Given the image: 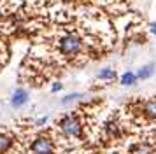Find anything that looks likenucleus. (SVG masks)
<instances>
[{"mask_svg": "<svg viewBox=\"0 0 156 154\" xmlns=\"http://www.w3.org/2000/svg\"><path fill=\"white\" fill-rule=\"evenodd\" d=\"M58 47H60V53L65 56H76L81 53V49H83V39L79 37L77 33H65L62 39H60V44H58Z\"/></svg>", "mask_w": 156, "mask_h": 154, "instance_id": "nucleus-1", "label": "nucleus"}, {"mask_svg": "<svg viewBox=\"0 0 156 154\" xmlns=\"http://www.w3.org/2000/svg\"><path fill=\"white\" fill-rule=\"evenodd\" d=\"M58 126H60V131L63 133L65 137H70V138H77L83 133V124L79 121L77 116L74 114H67L58 121Z\"/></svg>", "mask_w": 156, "mask_h": 154, "instance_id": "nucleus-2", "label": "nucleus"}, {"mask_svg": "<svg viewBox=\"0 0 156 154\" xmlns=\"http://www.w3.org/2000/svg\"><path fill=\"white\" fill-rule=\"evenodd\" d=\"M30 151H32V154H53L55 152V144H53V140L49 137L41 135L32 142Z\"/></svg>", "mask_w": 156, "mask_h": 154, "instance_id": "nucleus-3", "label": "nucleus"}, {"mask_svg": "<svg viewBox=\"0 0 156 154\" xmlns=\"http://www.w3.org/2000/svg\"><path fill=\"white\" fill-rule=\"evenodd\" d=\"M28 103V91L23 89V88H18V89L11 95V105L14 107V109H20L23 105Z\"/></svg>", "mask_w": 156, "mask_h": 154, "instance_id": "nucleus-4", "label": "nucleus"}, {"mask_svg": "<svg viewBox=\"0 0 156 154\" xmlns=\"http://www.w3.org/2000/svg\"><path fill=\"white\" fill-rule=\"evenodd\" d=\"M11 145H12V138L9 135H5V133H0V154L7 152L11 149Z\"/></svg>", "mask_w": 156, "mask_h": 154, "instance_id": "nucleus-5", "label": "nucleus"}, {"mask_svg": "<svg viewBox=\"0 0 156 154\" xmlns=\"http://www.w3.org/2000/svg\"><path fill=\"white\" fill-rule=\"evenodd\" d=\"M137 79H139V77H137V74H133V72H130V70H128V72H125V74L121 75L119 82L123 84V86H132V84L137 82Z\"/></svg>", "mask_w": 156, "mask_h": 154, "instance_id": "nucleus-6", "label": "nucleus"}, {"mask_svg": "<svg viewBox=\"0 0 156 154\" xmlns=\"http://www.w3.org/2000/svg\"><path fill=\"white\" fill-rule=\"evenodd\" d=\"M153 74H154V65H153V63H149V65L142 67V68L137 72V77L144 81V79H149V77L153 75Z\"/></svg>", "mask_w": 156, "mask_h": 154, "instance_id": "nucleus-7", "label": "nucleus"}, {"mask_svg": "<svg viewBox=\"0 0 156 154\" xmlns=\"http://www.w3.org/2000/svg\"><path fill=\"white\" fill-rule=\"evenodd\" d=\"M144 114L147 117H156V100H149L144 103Z\"/></svg>", "mask_w": 156, "mask_h": 154, "instance_id": "nucleus-8", "label": "nucleus"}, {"mask_svg": "<svg viewBox=\"0 0 156 154\" xmlns=\"http://www.w3.org/2000/svg\"><path fill=\"white\" fill-rule=\"evenodd\" d=\"M114 77H116V72L112 68H104L98 72V79L100 81H112Z\"/></svg>", "mask_w": 156, "mask_h": 154, "instance_id": "nucleus-9", "label": "nucleus"}, {"mask_svg": "<svg viewBox=\"0 0 156 154\" xmlns=\"http://www.w3.org/2000/svg\"><path fill=\"white\" fill-rule=\"evenodd\" d=\"M130 151L133 154H153V149L149 145H133V147H130Z\"/></svg>", "mask_w": 156, "mask_h": 154, "instance_id": "nucleus-10", "label": "nucleus"}, {"mask_svg": "<svg viewBox=\"0 0 156 154\" xmlns=\"http://www.w3.org/2000/svg\"><path fill=\"white\" fill-rule=\"evenodd\" d=\"M77 98H81V93H70L65 98H62V103L67 105V103H70V102H74V100H77Z\"/></svg>", "mask_w": 156, "mask_h": 154, "instance_id": "nucleus-11", "label": "nucleus"}, {"mask_svg": "<svg viewBox=\"0 0 156 154\" xmlns=\"http://www.w3.org/2000/svg\"><path fill=\"white\" fill-rule=\"evenodd\" d=\"M62 88H63V84H62V82H55L53 86H51V91H53V93H58Z\"/></svg>", "mask_w": 156, "mask_h": 154, "instance_id": "nucleus-12", "label": "nucleus"}, {"mask_svg": "<svg viewBox=\"0 0 156 154\" xmlns=\"http://www.w3.org/2000/svg\"><path fill=\"white\" fill-rule=\"evenodd\" d=\"M46 123H48V116H44V117L37 119V121H35V126H42V124H46Z\"/></svg>", "mask_w": 156, "mask_h": 154, "instance_id": "nucleus-13", "label": "nucleus"}, {"mask_svg": "<svg viewBox=\"0 0 156 154\" xmlns=\"http://www.w3.org/2000/svg\"><path fill=\"white\" fill-rule=\"evenodd\" d=\"M151 33L156 35V25H151Z\"/></svg>", "mask_w": 156, "mask_h": 154, "instance_id": "nucleus-14", "label": "nucleus"}, {"mask_svg": "<svg viewBox=\"0 0 156 154\" xmlns=\"http://www.w3.org/2000/svg\"><path fill=\"white\" fill-rule=\"evenodd\" d=\"M84 154H95V152H84Z\"/></svg>", "mask_w": 156, "mask_h": 154, "instance_id": "nucleus-15", "label": "nucleus"}]
</instances>
